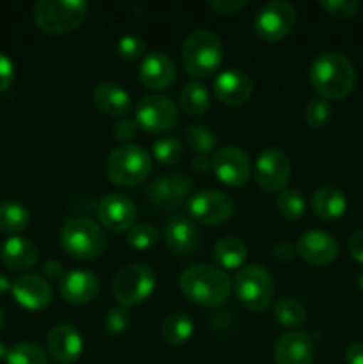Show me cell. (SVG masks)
<instances>
[{
  "mask_svg": "<svg viewBox=\"0 0 363 364\" xmlns=\"http://www.w3.org/2000/svg\"><path fill=\"white\" fill-rule=\"evenodd\" d=\"M117 55L121 59H127V60H135L139 57L144 55L146 52V45L141 38L137 36H123V38L117 41Z\"/></svg>",
  "mask_w": 363,
  "mask_h": 364,
  "instance_id": "38",
  "label": "cell"
},
{
  "mask_svg": "<svg viewBox=\"0 0 363 364\" xmlns=\"http://www.w3.org/2000/svg\"><path fill=\"white\" fill-rule=\"evenodd\" d=\"M107 176L120 187H135L152 173V156L135 144H123L114 149L105 164Z\"/></svg>",
  "mask_w": 363,
  "mask_h": 364,
  "instance_id": "5",
  "label": "cell"
},
{
  "mask_svg": "<svg viewBox=\"0 0 363 364\" xmlns=\"http://www.w3.org/2000/svg\"><path fill=\"white\" fill-rule=\"evenodd\" d=\"M214 174L217 180L228 187H242L251 176V162L242 149L235 146L219 149L210 160Z\"/></svg>",
  "mask_w": 363,
  "mask_h": 364,
  "instance_id": "13",
  "label": "cell"
},
{
  "mask_svg": "<svg viewBox=\"0 0 363 364\" xmlns=\"http://www.w3.org/2000/svg\"><path fill=\"white\" fill-rule=\"evenodd\" d=\"M255 178L262 191L283 192L290 180V160L287 153L276 148L260 153L255 164Z\"/></svg>",
  "mask_w": 363,
  "mask_h": 364,
  "instance_id": "11",
  "label": "cell"
},
{
  "mask_svg": "<svg viewBox=\"0 0 363 364\" xmlns=\"http://www.w3.org/2000/svg\"><path fill=\"white\" fill-rule=\"evenodd\" d=\"M11 291H13L14 301L28 311L45 309L52 302V288L48 281L36 274H25L18 277L11 284Z\"/></svg>",
  "mask_w": 363,
  "mask_h": 364,
  "instance_id": "15",
  "label": "cell"
},
{
  "mask_svg": "<svg viewBox=\"0 0 363 364\" xmlns=\"http://www.w3.org/2000/svg\"><path fill=\"white\" fill-rule=\"evenodd\" d=\"M43 270H45V274L50 279H63L64 277L63 265H60L59 262H56V259H48V262L43 265Z\"/></svg>",
  "mask_w": 363,
  "mask_h": 364,
  "instance_id": "48",
  "label": "cell"
},
{
  "mask_svg": "<svg viewBox=\"0 0 363 364\" xmlns=\"http://www.w3.org/2000/svg\"><path fill=\"white\" fill-rule=\"evenodd\" d=\"M185 141L192 151L206 153L216 146V135L205 124H192L185 132Z\"/></svg>",
  "mask_w": 363,
  "mask_h": 364,
  "instance_id": "34",
  "label": "cell"
},
{
  "mask_svg": "<svg viewBox=\"0 0 363 364\" xmlns=\"http://www.w3.org/2000/svg\"><path fill=\"white\" fill-rule=\"evenodd\" d=\"M166 242L171 247V251L177 255H189L194 251L199 244V233L198 228L194 226L192 220L187 217L177 215L166 224Z\"/></svg>",
  "mask_w": 363,
  "mask_h": 364,
  "instance_id": "23",
  "label": "cell"
},
{
  "mask_svg": "<svg viewBox=\"0 0 363 364\" xmlns=\"http://www.w3.org/2000/svg\"><path fill=\"white\" fill-rule=\"evenodd\" d=\"M214 95L226 105H242L253 95V82L242 71L226 70L214 80Z\"/></svg>",
  "mask_w": 363,
  "mask_h": 364,
  "instance_id": "18",
  "label": "cell"
},
{
  "mask_svg": "<svg viewBox=\"0 0 363 364\" xmlns=\"http://www.w3.org/2000/svg\"><path fill=\"white\" fill-rule=\"evenodd\" d=\"M46 345H48V352L52 359L59 364H73L78 361L82 354V336L75 327L66 326H57L53 327L46 338Z\"/></svg>",
  "mask_w": 363,
  "mask_h": 364,
  "instance_id": "17",
  "label": "cell"
},
{
  "mask_svg": "<svg viewBox=\"0 0 363 364\" xmlns=\"http://www.w3.org/2000/svg\"><path fill=\"white\" fill-rule=\"evenodd\" d=\"M192 333H194L192 320L184 313H174V315L167 316L162 323V338L174 347L187 343Z\"/></svg>",
  "mask_w": 363,
  "mask_h": 364,
  "instance_id": "28",
  "label": "cell"
},
{
  "mask_svg": "<svg viewBox=\"0 0 363 364\" xmlns=\"http://www.w3.org/2000/svg\"><path fill=\"white\" fill-rule=\"evenodd\" d=\"M139 80L153 91H164L174 82V66L169 57L153 52L142 57L139 64Z\"/></svg>",
  "mask_w": 363,
  "mask_h": 364,
  "instance_id": "21",
  "label": "cell"
},
{
  "mask_svg": "<svg viewBox=\"0 0 363 364\" xmlns=\"http://www.w3.org/2000/svg\"><path fill=\"white\" fill-rule=\"evenodd\" d=\"M28 212L23 205L14 201L0 203V231L20 233L27 228Z\"/></svg>",
  "mask_w": 363,
  "mask_h": 364,
  "instance_id": "29",
  "label": "cell"
},
{
  "mask_svg": "<svg viewBox=\"0 0 363 364\" xmlns=\"http://www.w3.org/2000/svg\"><path fill=\"white\" fill-rule=\"evenodd\" d=\"M192 167H194L198 173H205V171H209V167H210V160L206 159L205 155H199L192 160Z\"/></svg>",
  "mask_w": 363,
  "mask_h": 364,
  "instance_id": "49",
  "label": "cell"
},
{
  "mask_svg": "<svg viewBox=\"0 0 363 364\" xmlns=\"http://www.w3.org/2000/svg\"><path fill=\"white\" fill-rule=\"evenodd\" d=\"M295 23V9L288 2H269L256 13L253 31L260 39L276 43L292 31Z\"/></svg>",
  "mask_w": 363,
  "mask_h": 364,
  "instance_id": "9",
  "label": "cell"
},
{
  "mask_svg": "<svg viewBox=\"0 0 363 364\" xmlns=\"http://www.w3.org/2000/svg\"><path fill=\"white\" fill-rule=\"evenodd\" d=\"M2 322H4V315H2V311H0V327H2Z\"/></svg>",
  "mask_w": 363,
  "mask_h": 364,
  "instance_id": "53",
  "label": "cell"
},
{
  "mask_svg": "<svg viewBox=\"0 0 363 364\" xmlns=\"http://www.w3.org/2000/svg\"><path fill=\"white\" fill-rule=\"evenodd\" d=\"M63 251L73 259L91 262L105 249V235L102 228L85 217H75L64 223L60 230Z\"/></svg>",
  "mask_w": 363,
  "mask_h": 364,
  "instance_id": "4",
  "label": "cell"
},
{
  "mask_svg": "<svg viewBox=\"0 0 363 364\" xmlns=\"http://www.w3.org/2000/svg\"><path fill=\"white\" fill-rule=\"evenodd\" d=\"M0 258L9 269L23 272L38 262V247L28 238L11 237L0 245Z\"/></svg>",
  "mask_w": 363,
  "mask_h": 364,
  "instance_id": "22",
  "label": "cell"
},
{
  "mask_svg": "<svg viewBox=\"0 0 363 364\" xmlns=\"http://www.w3.org/2000/svg\"><path fill=\"white\" fill-rule=\"evenodd\" d=\"M127 240L134 249L144 251V249H149L152 245L157 244V240H159V231H157L152 224H134V226L127 231Z\"/></svg>",
  "mask_w": 363,
  "mask_h": 364,
  "instance_id": "35",
  "label": "cell"
},
{
  "mask_svg": "<svg viewBox=\"0 0 363 364\" xmlns=\"http://www.w3.org/2000/svg\"><path fill=\"white\" fill-rule=\"evenodd\" d=\"M171 192H173V201H180V199L187 198V194L192 188V180L187 174H177V176L169 178Z\"/></svg>",
  "mask_w": 363,
  "mask_h": 364,
  "instance_id": "41",
  "label": "cell"
},
{
  "mask_svg": "<svg viewBox=\"0 0 363 364\" xmlns=\"http://www.w3.org/2000/svg\"><path fill=\"white\" fill-rule=\"evenodd\" d=\"M298 255L315 267L330 265L338 256V244L326 231H306L298 242Z\"/></svg>",
  "mask_w": 363,
  "mask_h": 364,
  "instance_id": "16",
  "label": "cell"
},
{
  "mask_svg": "<svg viewBox=\"0 0 363 364\" xmlns=\"http://www.w3.org/2000/svg\"><path fill=\"white\" fill-rule=\"evenodd\" d=\"M274 320L285 327H301L306 322V311L295 299H281L274 306Z\"/></svg>",
  "mask_w": 363,
  "mask_h": 364,
  "instance_id": "30",
  "label": "cell"
},
{
  "mask_svg": "<svg viewBox=\"0 0 363 364\" xmlns=\"http://www.w3.org/2000/svg\"><path fill=\"white\" fill-rule=\"evenodd\" d=\"M187 210L198 223L217 226L230 219L233 213V203L219 191H201L189 199Z\"/></svg>",
  "mask_w": 363,
  "mask_h": 364,
  "instance_id": "12",
  "label": "cell"
},
{
  "mask_svg": "<svg viewBox=\"0 0 363 364\" xmlns=\"http://www.w3.org/2000/svg\"><path fill=\"white\" fill-rule=\"evenodd\" d=\"M155 290V274L146 265H128L117 270L112 281L114 297L123 308L139 306Z\"/></svg>",
  "mask_w": 363,
  "mask_h": 364,
  "instance_id": "8",
  "label": "cell"
},
{
  "mask_svg": "<svg viewBox=\"0 0 363 364\" xmlns=\"http://www.w3.org/2000/svg\"><path fill=\"white\" fill-rule=\"evenodd\" d=\"M88 14L82 0H39L34 6V20L48 34H66L75 31Z\"/></svg>",
  "mask_w": 363,
  "mask_h": 364,
  "instance_id": "6",
  "label": "cell"
},
{
  "mask_svg": "<svg viewBox=\"0 0 363 364\" xmlns=\"http://www.w3.org/2000/svg\"><path fill=\"white\" fill-rule=\"evenodd\" d=\"M310 84L324 100H342L352 91L356 82L351 60L338 52L315 57L308 71Z\"/></svg>",
  "mask_w": 363,
  "mask_h": 364,
  "instance_id": "1",
  "label": "cell"
},
{
  "mask_svg": "<svg viewBox=\"0 0 363 364\" xmlns=\"http://www.w3.org/2000/svg\"><path fill=\"white\" fill-rule=\"evenodd\" d=\"M14 77V66L11 59L4 53H0V92L7 91L9 85L13 84Z\"/></svg>",
  "mask_w": 363,
  "mask_h": 364,
  "instance_id": "44",
  "label": "cell"
},
{
  "mask_svg": "<svg viewBox=\"0 0 363 364\" xmlns=\"http://www.w3.org/2000/svg\"><path fill=\"white\" fill-rule=\"evenodd\" d=\"M358 284H359V288L363 290V270H359L358 272Z\"/></svg>",
  "mask_w": 363,
  "mask_h": 364,
  "instance_id": "52",
  "label": "cell"
},
{
  "mask_svg": "<svg viewBox=\"0 0 363 364\" xmlns=\"http://www.w3.org/2000/svg\"><path fill=\"white\" fill-rule=\"evenodd\" d=\"M11 290V283L4 274H0V295L6 294V291Z\"/></svg>",
  "mask_w": 363,
  "mask_h": 364,
  "instance_id": "50",
  "label": "cell"
},
{
  "mask_svg": "<svg viewBox=\"0 0 363 364\" xmlns=\"http://www.w3.org/2000/svg\"><path fill=\"white\" fill-rule=\"evenodd\" d=\"M60 295L70 304H88L98 295V277L89 270L75 269L60 279Z\"/></svg>",
  "mask_w": 363,
  "mask_h": 364,
  "instance_id": "20",
  "label": "cell"
},
{
  "mask_svg": "<svg viewBox=\"0 0 363 364\" xmlns=\"http://www.w3.org/2000/svg\"><path fill=\"white\" fill-rule=\"evenodd\" d=\"M93 100H95V105L107 116L121 117L127 116L128 110H130V96H128V92L117 84H112V82L100 84L93 92Z\"/></svg>",
  "mask_w": 363,
  "mask_h": 364,
  "instance_id": "24",
  "label": "cell"
},
{
  "mask_svg": "<svg viewBox=\"0 0 363 364\" xmlns=\"http://www.w3.org/2000/svg\"><path fill=\"white\" fill-rule=\"evenodd\" d=\"M180 288L191 301L205 308L221 306L230 295V277L210 265H194L180 276Z\"/></svg>",
  "mask_w": 363,
  "mask_h": 364,
  "instance_id": "2",
  "label": "cell"
},
{
  "mask_svg": "<svg viewBox=\"0 0 363 364\" xmlns=\"http://www.w3.org/2000/svg\"><path fill=\"white\" fill-rule=\"evenodd\" d=\"M148 194L152 196V201L159 203V205H171V203H174L169 178H159V180L153 181Z\"/></svg>",
  "mask_w": 363,
  "mask_h": 364,
  "instance_id": "40",
  "label": "cell"
},
{
  "mask_svg": "<svg viewBox=\"0 0 363 364\" xmlns=\"http://www.w3.org/2000/svg\"><path fill=\"white\" fill-rule=\"evenodd\" d=\"M320 7L330 16L338 18V20H349L358 13L359 2L358 0H324V2H320Z\"/></svg>",
  "mask_w": 363,
  "mask_h": 364,
  "instance_id": "37",
  "label": "cell"
},
{
  "mask_svg": "<svg viewBox=\"0 0 363 364\" xmlns=\"http://www.w3.org/2000/svg\"><path fill=\"white\" fill-rule=\"evenodd\" d=\"M7 364H48L46 354L34 343H18L6 355Z\"/></svg>",
  "mask_w": 363,
  "mask_h": 364,
  "instance_id": "31",
  "label": "cell"
},
{
  "mask_svg": "<svg viewBox=\"0 0 363 364\" xmlns=\"http://www.w3.org/2000/svg\"><path fill=\"white\" fill-rule=\"evenodd\" d=\"M312 358V338L302 331H290L278 338L276 347H274L276 364H310Z\"/></svg>",
  "mask_w": 363,
  "mask_h": 364,
  "instance_id": "19",
  "label": "cell"
},
{
  "mask_svg": "<svg viewBox=\"0 0 363 364\" xmlns=\"http://www.w3.org/2000/svg\"><path fill=\"white\" fill-rule=\"evenodd\" d=\"M233 288L238 301L251 311H265L273 302V276L260 265H249L238 270L233 279Z\"/></svg>",
  "mask_w": 363,
  "mask_h": 364,
  "instance_id": "7",
  "label": "cell"
},
{
  "mask_svg": "<svg viewBox=\"0 0 363 364\" xmlns=\"http://www.w3.org/2000/svg\"><path fill=\"white\" fill-rule=\"evenodd\" d=\"M278 212L281 213L287 219H301L306 212V201L302 198V194L299 191H294V188H285L280 194L276 201Z\"/></svg>",
  "mask_w": 363,
  "mask_h": 364,
  "instance_id": "32",
  "label": "cell"
},
{
  "mask_svg": "<svg viewBox=\"0 0 363 364\" xmlns=\"http://www.w3.org/2000/svg\"><path fill=\"white\" fill-rule=\"evenodd\" d=\"M182 60L189 75L209 78L223 63V45L210 31H194L182 46Z\"/></svg>",
  "mask_w": 363,
  "mask_h": 364,
  "instance_id": "3",
  "label": "cell"
},
{
  "mask_svg": "<svg viewBox=\"0 0 363 364\" xmlns=\"http://www.w3.org/2000/svg\"><path fill=\"white\" fill-rule=\"evenodd\" d=\"M128 323H130V315H128L127 308H112L109 309L105 316V331L109 334H121L123 331H127Z\"/></svg>",
  "mask_w": 363,
  "mask_h": 364,
  "instance_id": "39",
  "label": "cell"
},
{
  "mask_svg": "<svg viewBox=\"0 0 363 364\" xmlns=\"http://www.w3.org/2000/svg\"><path fill=\"white\" fill-rule=\"evenodd\" d=\"M345 359H347V364H363V341L349 345L345 350Z\"/></svg>",
  "mask_w": 363,
  "mask_h": 364,
  "instance_id": "47",
  "label": "cell"
},
{
  "mask_svg": "<svg viewBox=\"0 0 363 364\" xmlns=\"http://www.w3.org/2000/svg\"><path fill=\"white\" fill-rule=\"evenodd\" d=\"M137 128L139 124L135 123V121L127 119V117H125V119H121L120 123L114 124V137L121 142H128L137 135Z\"/></svg>",
  "mask_w": 363,
  "mask_h": 364,
  "instance_id": "43",
  "label": "cell"
},
{
  "mask_svg": "<svg viewBox=\"0 0 363 364\" xmlns=\"http://www.w3.org/2000/svg\"><path fill=\"white\" fill-rule=\"evenodd\" d=\"M182 155H184V146L174 137L159 139L153 144V156L164 166H173V164L180 162Z\"/></svg>",
  "mask_w": 363,
  "mask_h": 364,
  "instance_id": "33",
  "label": "cell"
},
{
  "mask_svg": "<svg viewBox=\"0 0 363 364\" xmlns=\"http://www.w3.org/2000/svg\"><path fill=\"white\" fill-rule=\"evenodd\" d=\"M312 210L322 220L340 219L347 210V199H345L344 192L338 188L322 187L313 194Z\"/></svg>",
  "mask_w": 363,
  "mask_h": 364,
  "instance_id": "25",
  "label": "cell"
},
{
  "mask_svg": "<svg viewBox=\"0 0 363 364\" xmlns=\"http://www.w3.org/2000/svg\"><path fill=\"white\" fill-rule=\"evenodd\" d=\"M135 123L149 134H162L178 123V109L166 96H146L135 109Z\"/></svg>",
  "mask_w": 363,
  "mask_h": 364,
  "instance_id": "10",
  "label": "cell"
},
{
  "mask_svg": "<svg viewBox=\"0 0 363 364\" xmlns=\"http://www.w3.org/2000/svg\"><path fill=\"white\" fill-rule=\"evenodd\" d=\"M248 0H210L209 7L219 14H233L248 6Z\"/></svg>",
  "mask_w": 363,
  "mask_h": 364,
  "instance_id": "42",
  "label": "cell"
},
{
  "mask_svg": "<svg viewBox=\"0 0 363 364\" xmlns=\"http://www.w3.org/2000/svg\"><path fill=\"white\" fill-rule=\"evenodd\" d=\"M210 105L209 91L199 82H189L180 92V107L189 116H201Z\"/></svg>",
  "mask_w": 363,
  "mask_h": 364,
  "instance_id": "27",
  "label": "cell"
},
{
  "mask_svg": "<svg viewBox=\"0 0 363 364\" xmlns=\"http://www.w3.org/2000/svg\"><path fill=\"white\" fill-rule=\"evenodd\" d=\"M331 117V107L327 103V100L324 98H315L310 100V103L306 105V123L312 128H322L324 124L330 121Z\"/></svg>",
  "mask_w": 363,
  "mask_h": 364,
  "instance_id": "36",
  "label": "cell"
},
{
  "mask_svg": "<svg viewBox=\"0 0 363 364\" xmlns=\"http://www.w3.org/2000/svg\"><path fill=\"white\" fill-rule=\"evenodd\" d=\"M294 245L290 244V242H280V244H276V247L273 249V256L276 262H288V259L294 256Z\"/></svg>",
  "mask_w": 363,
  "mask_h": 364,
  "instance_id": "46",
  "label": "cell"
},
{
  "mask_svg": "<svg viewBox=\"0 0 363 364\" xmlns=\"http://www.w3.org/2000/svg\"><path fill=\"white\" fill-rule=\"evenodd\" d=\"M137 210L135 205L121 194H109L98 203V219L107 230L125 233L135 224Z\"/></svg>",
  "mask_w": 363,
  "mask_h": 364,
  "instance_id": "14",
  "label": "cell"
},
{
  "mask_svg": "<svg viewBox=\"0 0 363 364\" xmlns=\"http://www.w3.org/2000/svg\"><path fill=\"white\" fill-rule=\"evenodd\" d=\"M349 251L358 263H363V230H356L349 240Z\"/></svg>",
  "mask_w": 363,
  "mask_h": 364,
  "instance_id": "45",
  "label": "cell"
},
{
  "mask_svg": "<svg viewBox=\"0 0 363 364\" xmlns=\"http://www.w3.org/2000/svg\"><path fill=\"white\" fill-rule=\"evenodd\" d=\"M214 258L224 269H238L248 258V247H246L241 238H221L216 244V249H214Z\"/></svg>",
  "mask_w": 363,
  "mask_h": 364,
  "instance_id": "26",
  "label": "cell"
},
{
  "mask_svg": "<svg viewBox=\"0 0 363 364\" xmlns=\"http://www.w3.org/2000/svg\"><path fill=\"white\" fill-rule=\"evenodd\" d=\"M6 355H7V348H6V345L0 341V361H2V359H6Z\"/></svg>",
  "mask_w": 363,
  "mask_h": 364,
  "instance_id": "51",
  "label": "cell"
}]
</instances>
